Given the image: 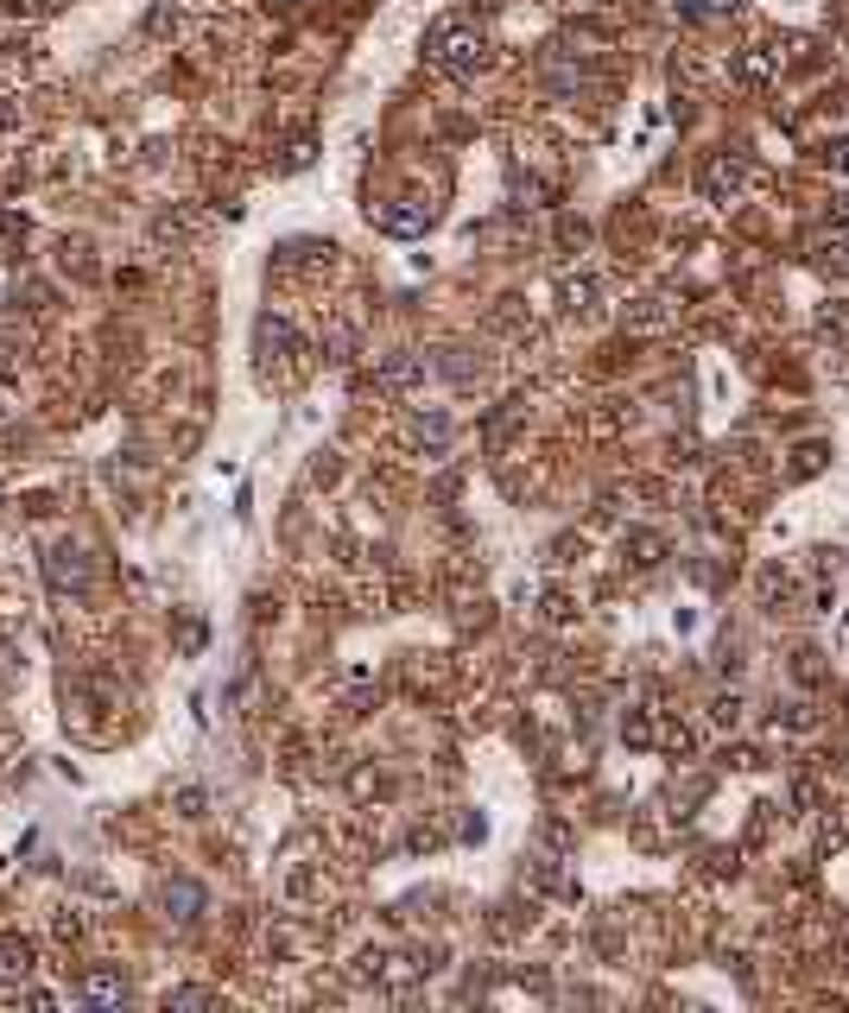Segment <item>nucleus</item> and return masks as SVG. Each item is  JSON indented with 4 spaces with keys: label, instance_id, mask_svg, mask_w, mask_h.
Returning <instances> with one entry per match:
<instances>
[{
    "label": "nucleus",
    "instance_id": "2",
    "mask_svg": "<svg viewBox=\"0 0 849 1013\" xmlns=\"http://www.w3.org/2000/svg\"><path fill=\"white\" fill-rule=\"evenodd\" d=\"M425 58L450 76H470L482 64V38L470 33V26H438V33L425 38Z\"/></svg>",
    "mask_w": 849,
    "mask_h": 1013
},
{
    "label": "nucleus",
    "instance_id": "1",
    "mask_svg": "<svg viewBox=\"0 0 849 1013\" xmlns=\"http://www.w3.org/2000/svg\"><path fill=\"white\" fill-rule=\"evenodd\" d=\"M45 583L58 589V596H89V583H96V564H89V551L76 539H58L45 551Z\"/></svg>",
    "mask_w": 849,
    "mask_h": 1013
},
{
    "label": "nucleus",
    "instance_id": "8",
    "mask_svg": "<svg viewBox=\"0 0 849 1013\" xmlns=\"http://www.w3.org/2000/svg\"><path fill=\"white\" fill-rule=\"evenodd\" d=\"M7 127H20V102H13V96H0V134H7Z\"/></svg>",
    "mask_w": 849,
    "mask_h": 1013
},
{
    "label": "nucleus",
    "instance_id": "4",
    "mask_svg": "<svg viewBox=\"0 0 849 1013\" xmlns=\"http://www.w3.org/2000/svg\"><path fill=\"white\" fill-rule=\"evenodd\" d=\"M76 995L96 1001V1008H121V1001H127V981L114 976V970H89V976L76 981Z\"/></svg>",
    "mask_w": 849,
    "mask_h": 1013
},
{
    "label": "nucleus",
    "instance_id": "5",
    "mask_svg": "<svg viewBox=\"0 0 849 1013\" xmlns=\"http://www.w3.org/2000/svg\"><path fill=\"white\" fill-rule=\"evenodd\" d=\"M33 956H38L33 938H20V931H13V938H0V976H13V981L33 976Z\"/></svg>",
    "mask_w": 849,
    "mask_h": 1013
},
{
    "label": "nucleus",
    "instance_id": "9",
    "mask_svg": "<svg viewBox=\"0 0 849 1013\" xmlns=\"http://www.w3.org/2000/svg\"><path fill=\"white\" fill-rule=\"evenodd\" d=\"M58 938H83V918L76 912H58Z\"/></svg>",
    "mask_w": 849,
    "mask_h": 1013
},
{
    "label": "nucleus",
    "instance_id": "7",
    "mask_svg": "<svg viewBox=\"0 0 849 1013\" xmlns=\"http://www.w3.org/2000/svg\"><path fill=\"white\" fill-rule=\"evenodd\" d=\"M178 811H185V817H203V792H197V786H185V792H178Z\"/></svg>",
    "mask_w": 849,
    "mask_h": 1013
},
{
    "label": "nucleus",
    "instance_id": "3",
    "mask_svg": "<svg viewBox=\"0 0 849 1013\" xmlns=\"http://www.w3.org/2000/svg\"><path fill=\"white\" fill-rule=\"evenodd\" d=\"M159 905H165V918H172L178 931H190V925L203 918V905H210V893H203L197 880H185V874H178V880H165V887H159Z\"/></svg>",
    "mask_w": 849,
    "mask_h": 1013
},
{
    "label": "nucleus",
    "instance_id": "6",
    "mask_svg": "<svg viewBox=\"0 0 849 1013\" xmlns=\"http://www.w3.org/2000/svg\"><path fill=\"white\" fill-rule=\"evenodd\" d=\"M210 1001H216L210 988H172V995H165V1008H210Z\"/></svg>",
    "mask_w": 849,
    "mask_h": 1013
}]
</instances>
